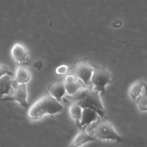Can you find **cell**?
Wrapping results in <instances>:
<instances>
[{
	"instance_id": "4fadbf2b",
	"label": "cell",
	"mask_w": 147,
	"mask_h": 147,
	"mask_svg": "<svg viewBox=\"0 0 147 147\" xmlns=\"http://www.w3.org/2000/svg\"><path fill=\"white\" fill-rule=\"evenodd\" d=\"M11 77L6 74L0 78V100L5 95H10L13 90V80Z\"/></svg>"
},
{
	"instance_id": "ac0fdd59",
	"label": "cell",
	"mask_w": 147,
	"mask_h": 147,
	"mask_svg": "<svg viewBox=\"0 0 147 147\" xmlns=\"http://www.w3.org/2000/svg\"><path fill=\"white\" fill-rule=\"evenodd\" d=\"M6 74L13 76V73L9 69V68L7 65L0 64V78L3 77V76L6 75Z\"/></svg>"
},
{
	"instance_id": "9c48e42d",
	"label": "cell",
	"mask_w": 147,
	"mask_h": 147,
	"mask_svg": "<svg viewBox=\"0 0 147 147\" xmlns=\"http://www.w3.org/2000/svg\"><path fill=\"white\" fill-rule=\"evenodd\" d=\"M96 140L95 137L90 135L86 131L85 128H79L78 132L75 137L72 139L71 142L69 144V147H80L88 142L94 141Z\"/></svg>"
},
{
	"instance_id": "ffe728a7",
	"label": "cell",
	"mask_w": 147,
	"mask_h": 147,
	"mask_svg": "<svg viewBox=\"0 0 147 147\" xmlns=\"http://www.w3.org/2000/svg\"><path fill=\"white\" fill-rule=\"evenodd\" d=\"M34 67H35L37 70H40V69H42V67H43V63H42L40 60H37V61H35V63H34Z\"/></svg>"
},
{
	"instance_id": "8992f818",
	"label": "cell",
	"mask_w": 147,
	"mask_h": 147,
	"mask_svg": "<svg viewBox=\"0 0 147 147\" xmlns=\"http://www.w3.org/2000/svg\"><path fill=\"white\" fill-rule=\"evenodd\" d=\"M13 90L10 95L3 97L2 101H16L24 108L27 109L30 104L27 101V92L26 84H18L13 80Z\"/></svg>"
},
{
	"instance_id": "52a82bcc",
	"label": "cell",
	"mask_w": 147,
	"mask_h": 147,
	"mask_svg": "<svg viewBox=\"0 0 147 147\" xmlns=\"http://www.w3.org/2000/svg\"><path fill=\"white\" fill-rule=\"evenodd\" d=\"M10 54L16 62L18 64L27 65L30 62V55L27 47L22 43H16L12 47Z\"/></svg>"
},
{
	"instance_id": "5bb4252c",
	"label": "cell",
	"mask_w": 147,
	"mask_h": 147,
	"mask_svg": "<svg viewBox=\"0 0 147 147\" xmlns=\"http://www.w3.org/2000/svg\"><path fill=\"white\" fill-rule=\"evenodd\" d=\"M146 85V84L144 81L138 80L133 82L130 85V87L129 88L128 93L129 96V97H130L132 100H133L134 102L136 100L137 97L142 93Z\"/></svg>"
},
{
	"instance_id": "7a4b0ae2",
	"label": "cell",
	"mask_w": 147,
	"mask_h": 147,
	"mask_svg": "<svg viewBox=\"0 0 147 147\" xmlns=\"http://www.w3.org/2000/svg\"><path fill=\"white\" fill-rule=\"evenodd\" d=\"M63 109L61 103L47 93L29 107L27 116L31 120H39L47 114L53 115L59 113Z\"/></svg>"
},
{
	"instance_id": "5b68a950",
	"label": "cell",
	"mask_w": 147,
	"mask_h": 147,
	"mask_svg": "<svg viewBox=\"0 0 147 147\" xmlns=\"http://www.w3.org/2000/svg\"><path fill=\"white\" fill-rule=\"evenodd\" d=\"M94 72V67L87 60L77 61L69 69L68 74H72L79 79L85 86L91 85V77Z\"/></svg>"
},
{
	"instance_id": "8fae6325",
	"label": "cell",
	"mask_w": 147,
	"mask_h": 147,
	"mask_svg": "<svg viewBox=\"0 0 147 147\" xmlns=\"http://www.w3.org/2000/svg\"><path fill=\"white\" fill-rule=\"evenodd\" d=\"M31 74L26 65L17 63L13 80L18 84H26L30 82Z\"/></svg>"
},
{
	"instance_id": "30bf717a",
	"label": "cell",
	"mask_w": 147,
	"mask_h": 147,
	"mask_svg": "<svg viewBox=\"0 0 147 147\" xmlns=\"http://www.w3.org/2000/svg\"><path fill=\"white\" fill-rule=\"evenodd\" d=\"M99 116L97 113L94 110L89 108L82 109V117H81L80 122L77 127L79 128H85L86 129L92 123L96 121L99 119Z\"/></svg>"
},
{
	"instance_id": "2e32d148",
	"label": "cell",
	"mask_w": 147,
	"mask_h": 147,
	"mask_svg": "<svg viewBox=\"0 0 147 147\" xmlns=\"http://www.w3.org/2000/svg\"><path fill=\"white\" fill-rule=\"evenodd\" d=\"M137 107L140 111L146 112L147 111V84L145 85L142 93L137 97L136 100Z\"/></svg>"
},
{
	"instance_id": "e0dca14e",
	"label": "cell",
	"mask_w": 147,
	"mask_h": 147,
	"mask_svg": "<svg viewBox=\"0 0 147 147\" xmlns=\"http://www.w3.org/2000/svg\"><path fill=\"white\" fill-rule=\"evenodd\" d=\"M69 68L66 65H60L55 70V73L57 75H65L68 74Z\"/></svg>"
},
{
	"instance_id": "3957f363",
	"label": "cell",
	"mask_w": 147,
	"mask_h": 147,
	"mask_svg": "<svg viewBox=\"0 0 147 147\" xmlns=\"http://www.w3.org/2000/svg\"><path fill=\"white\" fill-rule=\"evenodd\" d=\"M88 132L96 139L102 140H115L121 142L123 139L119 136L114 128L112 123L106 120L105 118H101L89 126Z\"/></svg>"
},
{
	"instance_id": "9a60e30c",
	"label": "cell",
	"mask_w": 147,
	"mask_h": 147,
	"mask_svg": "<svg viewBox=\"0 0 147 147\" xmlns=\"http://www.w3.org/2000/svg\"><path fill=\"white\" fill-rule=\"evenodd\" d=\"M69 113L70 117L73 119L77 125H79L82 117V108L76 104H69Z\"/></svg>"
},
{
	"instance_id": "ba28073f",
	"label": "cell",
	"mask_w": 147,
	"mask_h": 147,
	"mask_svg": "<svg viewBox=\"0 0 147 147\" xmlns=\"http://www.w3.org/2000/svg\"><path fill=\"white\" fill-rule=\"evenodd\" d=\"M66 93L69 96H73L85 87L79 79L72 74H67L64 80Z\"/></svg>"
},
{
	"instance_id": "7c38bea8",
	"label": "cell",
	"mask_w": 147,
	"mask_h": 147,
	"mask_svg": "<svg viewBox=\"0 0 147 147\" xmlns=\"http://www.w3.org/2000/svg\"><path fill=\"white\" fill-rule=\"evenodd\" d=\"M48 93L52 97H54L56 100H57L59 102L61 103L63 98L67 94L64 82H55L53 85H52L49 87L48 90Z\"/></svg>"
},
{
	"instance_id": "d6986e66",
	"label": "cell",
	"mask_w": 147,
	"mask_h": 147,
	"mask_svg": "<svg viewBox=\"0 0 147 147\" xmlns=\"http://www.w3.org/2000/svg\"><path fill=\"white\" fill-rule=\"evenodd\" d=\"M122 26V22L120 19H115L113 22L112 23V27L113 28H119Z\"/></svg>"
},
{
	"instance_id": "6da1fadb",
	"label": "cell",
	"mask_w": 147,
	"mask_h": 147,
	"mask_svg": "<svg viewBox=\"0 0 147 147\" xmlns=\"http://www.w3.org/2000/svg\"><path fill=\"white\" fill-rule=\"evenodd\" d=\"M99 93L94 90L92 85L85 86L73 96H66L64 100L69 104H76L82 109L94 110L101 118H105V109L101 101Z\"/></svg>"
},
{
	"instance_id": "277c9868",
	"label": "cell",
	"mask_w": 147,
	"mask_h": 147,
	"mask_svg": "<svg viewBox=\"0 0 147 147\" xmlns=\"http://www.w3.org/2000/svg\"><path fill=\"white\" fill-rule=\"evenodd\" d=\"M94 72L91 77V85L94 90L100 94H105V88L107 85L112 83L113 77L110 72L105 67L93 65Z\"/></svg>"
}]
</instances>
